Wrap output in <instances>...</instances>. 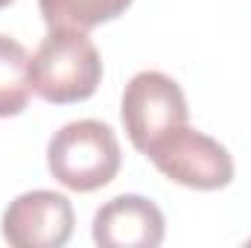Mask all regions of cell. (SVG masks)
I'll return each mask as SVG.
<instances>
[{
  "label": "cell",
  "instance_id": "1",
  "mask_svg": "<svg viewBox=\"0 0 251 248\" xmlns=\"http://www.w3.org/2000/svg\"><path fill=\"white\" fill-rule=\"evenodd\" d=\"M120 161L117 134L100 120L67 123L47 143L50 175L73 193H94L111 184L120 173Z\"/></svg>",
  "mask_w": 251,
  "mask_h": 248
},
{
  "label": "cell",
  "instance_id": "2",
  "mask_svg": "<svg viewBox=\"0 0 251 248\" xmlns=\"http://www.w3.org/2000/svg\"><path fill=\"white\" fill-rule=\"evenodd\" d=\"M102 82V59L79 29H50L32 56V91L56 105L82 102Z\"/></svg>",
  "mask_w": 251,
  "mask_h": 248
},
{
  "label": "cell",
  "instance_id": "3",
  "mask_svg": "<svg viewBox=\"0 0 251 248\" xmlns=\"http://www.w3.org/2000/svg\"><path fill=\"white\" fill-rule=\"evenodd\" d=\"M120 114L126 134L140 155H146L158 140L187 125L190 120L187 97L181 85L161 70H143L131 76V82L123 91Z\"/></svg>",
  "mask_w": 251,
  "mask_h": 248
},
{
  "label": "cell",
  "instance_id": "4",
  "mask_svg": "<svg viewBox=\"0 0 251 248\" xmlns=\"http://www.w3.org/2000/svg\"><path fill=\"white\" fill-rule=\"evenodd\" d=\"M146 158L155 164V170L161 175H167L170 181L181 187H190V190L213 193V190H222L234 181L231 152L219 140H213L190 125L170 131L164 140H158L146 152Z\"/></svg>",
  "mask_w": 251,
  "mask_h": 248
},
{
  "label": "cell",
  "instance_id": "5",
  "mask_svg": "<svg viewBox=\"0 0 251 248\" xmlns=\"http://www.w3.org/2000/svg\"><path fill=\"white\" fill-rule=\"evenodd\" d=\"M73 204L53 190H32L3 210V240L15 248H62L73 237Z\"/></svg>",
  "mask_w": 251,
  "mask_h": 248
},
{
  "label": "cell",
  "instance_id": "6",
  "mask_svg": "<svg viewBox=\"0 0 251 248\" xmlns=\"http://www.w3.org/2000/svg\"><path fill=\"white\" fill-rule=\"evenodd\" d=\"M164 234L161 207L134 193L105 201L94 216V243L100 248H158Z\"/></svg>",
  "mask_w": 251,
  "mask_h": 248
},
{
  "label": "cell",
  "instance_id": "7",
  "mask_svg": "<svg viewBox=\"0 0 251 248\" xmlns=\"http://www.w3.org/2000/svg\"><path fill=\"white\" fill-rule=\"evenodd\" d=\"M32 97V59L26 47L0 35V117H18Z\"/></svg>",
  "mask_w": 251,
  "mask_h": 248
},
{
  "label": "cell",
  "instance_id": "8",
  "mask_svg": "<svg viewBox=\"0 0 251 248\" xmlns=\"http://www.w3.org/2000/svg\"><path fill=\"white\" fill-rule=\"evenodd\" d=\"M134 0H38L41 18L50 29L88 32L100 24L120 18Z\"/></svg>",
  "mask_w": 251,
  "mask_h": 248
},
{
  "label": "cell",
  "instance_id": "9",
  "mask_svg": "<svg viewBox=\"0 0 251 248\" xmlns=\"http://www.w3.org/2000/svg\"><path fill=\"white\" fill-rule=\"evenodd\" d=\"M9 3H12V0H0V9H6V6H9Z\"/></svg>",
  "mask_w": 251,
  "mask_h": 248
}]
</instances>
